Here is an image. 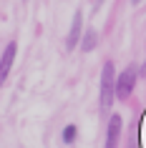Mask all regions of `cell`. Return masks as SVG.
Returning a JSON list of instances; mask_svg holds the SVG:
<instances>
[{"label": "cell", "instance_id": "7", "mask_svg": "<svg viewBox=\"0 0 146 148\" xmlns=\"http://www.w3.org/2000/svg\"><path fill=\"white\" fill-rule=\"evenodd\" d=\"M76 138H78V125L68 123L66 128H63V133H61V140L66 143V146H71V143H76Z\"/></svg>", "mask_w": 146, "mask_h": 148}, {"label": "cell", "instance_id": "3", "mask_svg": "<svg viewBox=\"0 0 146 148\" xmlns=\"http://www.w3.org/2000/svg\"><path fill=\"white\" fill-rule=\"evenodd\" d=\"M15 53H18V43L13 40V43H8V45H5L3 55H0V88H3V83L8 80V73H10V68H13Z\"/></svg>", "mask_w": 146, "mask_h": 148}, {"label": "cell", "instance_id": "10", "mask_svg": "<svg viewBox=\"0 0 146 148\" xmlns=\"http://www.w3.org/2000/svg\"><path fill=\"white\" fill-rule=\"evenodd\" d=\"M101 3H103V0H96V5H101Z\"/></svg>", "mask_w": 146, "mask_h": 148}, {"label": "cell", "instance_id": "1", "mask_svg": "<svg viewBox=\"0 0 146 148\" xmlns=\"http://www.w3.org/2000/svg\"><path fill=\"white\" fill-rule=\"evenodd\" d=\"M113 98H116V70H113V63L106 60L103 70H101V110L111 108Z\"/></svg>", "mask_w": 146, "mask_h": 148}, {"label": "cell", "instance_id": "2", "mask_svg": "<svg viewBox=\"0 0 146 148\" xmlns=\"http://www.w3.org/2000/svg\"><path fill=\"white\" fill-rule=\"evenodd\" d=\"M136 78H138V68L136 65H129L118 73L116 78V98L118 101H126L131 93H134V86H136Z\"/></svg>", "mask_w": 146, "mask_h": 148}, {"label": "cell", "instance_id": "5", "mask_svg": "<svg viewBox=\"0 0 146 148\" xmlns=\"http://www.w3.org/2000/svg\"><path fill=\"white\" fill-rule=\"evenodd\" d=\"M83 38V15H81V10L73 13V23H71V30H68V38H66V48L73 50V48L81 43Z\"/></svg>", "mask_w": 146, "mask_h": 148}, {"label": "cell", "instance_id": "9", "mask_svg": "<svg viewBox=\"0 0 146 148\" xmlns=\"http://www.w3.org/2000/svg\"><path fill=\"white\" fill-rule=\"evenodd\" d=\"M131 3H134V5H138V3H141V0H131Z\"/></svg>", "mask_w": 146, "mask_h": 148}, {"label": "cell", "instance_id": "4", "mask_svg": "<svg viewBox=\"0 0 146 148\" xmlns=\"http://www.w3.org/2000/svg\"><path fill=\"white\" fill-rule=\"evenodd\" d=\"M121 128H123V118L118 113H113V116L108 118V128H106V148H118Z\"/></svg>", "mask_w": 146, "mask_h": 148}, {"label": "cell", "instance_id": "8", "mask_svg": "<svg viewBox=\"0 0 146 148\" xmlns=\"http://www.w3.org/2000/svg\"><path fill=\"white\" fill-rule=\"evenodd\" d=\"M138 75H144V78H146V60H144V65L138 68Z\"/></svg>", "mask_w": 146, "mask_h": 148}, {"label": "cell", "instance_id": "6", "mask_svg": "<svg viewBox=\"0 0 146 148\" xmlns=\"http://www.w3.org/2000/svg\"><path fill=\"white\" fill-rule=\"evenodd\" d=\"M96 45H98V33L93 30V28H88V30L83 33V38H81V50H83V53H91Z\"/></svg>", "mask_w": 146, "mask_h": 148}]
</instances>
